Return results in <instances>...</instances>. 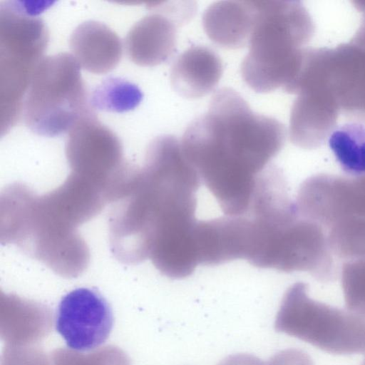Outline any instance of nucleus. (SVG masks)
Returning <instances> with one entry per match:
<instances>
[{"label":"nucleus","mask_w":365,"mask_h":365,"mask_svg":"<svg viewBox=\"0 0 365 365\" xmlns=\"http://www.w3.org/2000/svg\"><path fill=\"white\" fill-rule=\"evenodd\" d=\"M286 128L254 112L230 88L212 96L208 110L186 128L182 151L227 216L247 212L257 182L281 151Z\"/></svg>","instance_id":"f257e3e1"},{"label":"nucleus","mask_w":365,"mask_h":365,"mask_svg":"<svg viewBox=\"0 0 365 365\" xmlns=\"http://www.w3.org/2000/svg\"><path fill=\"white\" fill-rule=\"evenodd\" d=\"M125 200L127 216L148 253L188 236L195 229L196 193L202 181L180 141L161 135L149 144ZM149 257V255H148Z\"/></svg>","instance_id":"f03ea898"},{"label":"nucleus","mask_w":365,"mask_h":365,"mask_svg":"<svg viewBox=\"0 0 365 365\" xmlns=\"http://www.w3.org/2000/svg\"><path fill=\"white\" fill-rule=\"evenodd\" d=\"M257 16L249 51L240 72L257 93L279 88L284 91L296 79L306 48L315 29L306 7L299 1H256Z\"/></svg>","instance_id":"7ed1b4c3"},{"label":"nucleus","mask_w":365,"mask_h":365,"mask_svg":"<svg viewBox=\"0 0 365 365\" xmlns=\"http://www.w3.org/2000/svg\"><path fill=\"white\" fill-rule=\"evenodd\" d=\"M48 7L45 1L11 0L0 6L1 136L21 118L32 74L44 57L48 34L39 15Z\"/></svg>","instance_id":"20e7f679"},{"label":"nucleus","mask_w":365,"mask_h":365,"mask_svg":"<svg viewBox=\"0 0 365 365\" xmlns=\"http://www.w3.org/2000/svg\"><path fill=\"white\" fill-rule=\"evenodd\" d=\"M246 218V260L251 264L293 272L309 259L315 245V227L301 214L287 190L268 191L252 205Z\"/></svg>","instance_id":"39448f33"},{"label":"nucleus","mask_w":365,"mask_h":365,"mask_svg":"<svg viewBox=\"0 0 365 365\" xmlns=\"http://www.w3.org/2000/svg\"><path fill=\"white\" fill-rule=\"evenodd\" d=\"M80 69L69 53L41 59L22 107L21 118L30 130L46 137L68 134L84 116L96 111L90 105Z\"/></svg>","instance_id":"423d86ee"},{"label":"nucleus","mask_w":365,"mask_h":365,"mask_svg":"<svg viewBox=\"0 0 365 365\" xmlns=\"http://www.w3.org/2000/svg\"><path fill=\"white\" fill-rule=\"evenodd\" d=\"M274 329L329 353L365 352V318L347 309L316 301L307 284L298 282L286 291Z\"/></svg>","instance_id":"0eeeda50"},{"label":"nucleus","mask_w":365,"mask_h":365,"mask_svg":"<svg viewBox=\"0 0 365 365\" xmlns=\"http://www.w3.org/2000/svg\"><path fill=\"white\" fill-rule=\"evenodd\" d=\"M138 21L125 38L128 58L140 66H154L168 60L177 43L178 26L189 22L196 12L192 1H165Z\"/></svg>","instance_id":"6e6552de"},{"label":"nucleus","mask_w":365,"mask_h":365,"mask_svg":"<svg viewBox=\"0 0 365 365\" xmlns=\"http://www.w3.org/2000/svg\"><path fill=\"white\" fill-rule=\"evenodd\" d=\"M113 326L110 306L93 289H76L59 302L56 329L71 349L88 351L100 346L110 336Z\"/></svg>","instance_id":"1a4fd4ad"},{"label":"nucleus","mask_w":365,"mask_h":365,"mask_svg":"<svg viewBox=\"0 0 365 365\" xmlns=\"http://www.w3.org/2000/svg\"><path fill=\"white\" fill-rule=\"evenodd\" d=\"M296 95L290 111V141L304 149L321 147L336 127L340 109L329 94L317 87H302Z\"/></svg>","instance_id":"9d476101"},{"label":"nucleus","mask_w":365,"mask_h":365,"mask_svg":"<svg viewBox=\"0 0 365 365\" xmlns=\"http://www.w3.org/2000/svg\"><path fill=\"white\" fill-rule=\"evenodd\" d=\"M69 45L79 66L95 74L113 70L123 54L119 36L104 24L93 20L79 24L73 31Z\"/></svg>","instance_id":"9b49d317"},{"label":"nucleus","mask_w":365,"mask_h":365,"mask_svg":"<svg viewBox=\"0 0 365 365\" xmlns=\"http://www.w3.org/2000/svg\"><path fill=\"white\" fill-rule=\"evenodd\" d=\"M256 1H221L211 4L202 15L208 38L225 48L238 49L249 44L256 16Z\"/></svg>","instance_id":"f8f14e48"},{"label":"nucleus","mask_w":365,"mask_h":365,"mask_svg":"<svg viewBox=\"0 0 365 365\" xmlns=\"http://www.w3.org/2000/svg\"><path fill=\"white\" fill-rule=\"evenodd\" d=\"M223 73L220 56L205 46H192L173 62L170 84L182 97L196 99L212 91Z\"/></svg>","instance_id":"ddd939ff"},{"label":"nucleus","mask_w":365,"mask_h":365,"mask_svg":"<svg viewBox=\"0 0 365 365\" xmlns=\"http://www.w3.org/2000/svg\"><path fill=\"white\" fill-rule=\"evenodd\" d=\"M329 147L343 171L349 177L365 174V125L350 122L336 127L328 138Z\"/></svg>","instance_id":"4468645a"},{"label":"nucleus","mask_w":365,"mask_h":365,"mask_svg":"<svg viewBox=\"0 0 365 365\" xmlns=\"http://www.w3.org/2000/svg\"><path fill=\"white\" fill-rule=\"evenodd\" d=\"M143 97L135 84L119 77H109L89 93V102L94 110L123 113L135 108Z\"/></svg>","instance_id":"2eb2a0df"},{"label":"nucleus","mask_w":365,"mask_h":365,"mask_svg":"<svg viewBox=\"0 0 365 365\" xmlns=\"http://www.w3.org/2000/svg\"><path fill=\"white\" fill-rule=\"evenodd\" d=\"M341 279L346 308L365 318V257L345 261Z\"/></svg>","instance_id":"dca6fc26"},{"label":"nucleus","mask_w":365,"mask_h":365,"mask_svg":"<svg viewBox=\"0 0 365 365\" xmlns=\"http://www.w3.org/2000/svg\"><path fill=\"white\" fill-rule=\"evenodd\" d=\"M344 195L350 210L365 217V174L358 177H345Z\"/></svg>","instance_id":"f3484780"},{"label":"nucleus","mask_w":365,"mask_h":365,"mask_svg":"<svg viewBox=\"0 0 365 365\" xmlns=\"http://www.w3.org/2000/svg\"><path fill=\"white\" fill-rule=\"evenodd\" d=\"M267 365H307L305 356L295 349H286L274 354Z\"/></svg>","instance_id":"a211bd4d"},{"label":"nucleus","mask_w":365,"mask_h":365,"mask_svg":"<svg viewBox=\"0 0 365 365\" xmlns=\"http://www.w3.org/2000/svg\"><path fill=\"white\" fill-rule=\"evenodd\" d=\"M217 365H265V364L255 355L235 354L225 357Z\"/></svg>","instance_id":"6ab92c4d"},{"label":"nucleus","mask_w":365,"mask_h":365,"mask_svg":"<svg viewBox=\"0 0 365 365\" xmlns=\"http://www.w3.org/2000/svg\"><path fill=\"white\" fill-rule=\"evenodd\" d=\"M353 3L354 7L361 14V21L351 42L365 48V1H354Z\"/></svg>","instance_id":"aec40b11"}]
</instances>
